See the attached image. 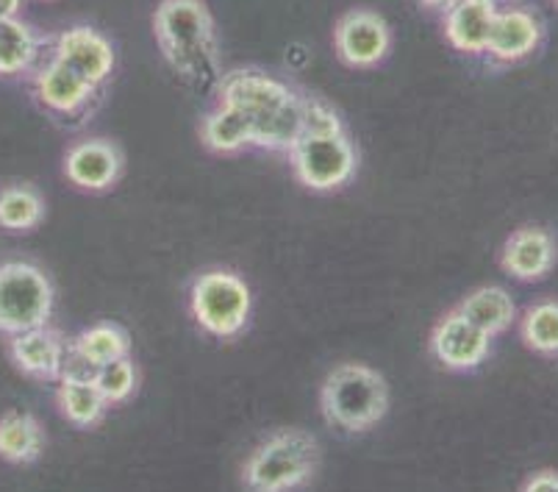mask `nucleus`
Returning <instances> with one entry per match:
<instances>
[{
    "mask_svg": "<svg viewBox=\"0 0 558 492\" xmlns=\"http://www.w3.org/2000/svg\"><path fill=\"white\" fill-rule=\"evenodd\" d=\"M222 106L242 111L253 125V145L289 151L303 136V104L295 89L258 70H233L217 84Z\"/></svg>",
    "mask_w": 558,
    "mask_h": 492,
    "instance_id": "obj_1",
    "label": "nucleus"
},
{
    "mask_svg": "<svg viewBox=\"0 0 558 492\" xmlns=\"http://www.w3.org/2000/svg\"><path fill=\"white\" fill-rule=\"evenodd\" d=\"M154 32L170 68L197 86L220 75L215 20L203 0H161L154 12Z\"/></svg>",
    "mask_w": 558,
    "mask_h": 492,
    "instance_id": "obj_2",
    "label": "nucleus"
},
{
    "mask_svg": "<svg viewBox=\"0 0 558 492\" xmlns=\"http://www.w3.org/2000/svg\"><path fill=\"white\" fill-rule=\"evenodd\" d=\"M319 407L333 425L344 431H367L389 409V387L378 370L367 364H339L319 389Z\"/></svg>",
    "mask_w": 558,
    "mask_h": 492,
    "instance_id": "obj_3",
    "label": "nucleus"
},
{
    "mask_svg": "<svg viewBox=\"0 0 558 492\" xmlns=\"http://www.w3.org/2000/svg\"><path fill=\"white\" fill-rule=\"evenodd\" d=\"M319 468L317 440L301 429L276 431L245 461V484L256 492L306 487Z\"/></svg>",
    "mask_w": 558,
    "mask_h": 492,
    "instance_id": "obj_4",
    "label": "nucleus"
},
{
    "mask_svg": "<svg viewBox=\"0 0 558 492\" xmlns=\"http://www.w3.org/2000/svg\"><path fill=\"white\" fill-rule=\"evenodd\" d=\"M53 314V284L32 262L14 259L0 265V334H23L48 326Z\"/></svg>",
    "mask_w": 558,
    "mask_h": 492,
    "instance_id": "obj_5",
    "label": "nucleus"
},
{
    "mask_svg": "<svg viewBox=\"0 0 558 492\" xmlns=\"http://www.w3.org/2000/svg\"><path fill=\"white\" fill-rule=\"evenodd\" d=\"M192 314L211 337L231 339L251 321V287L231 271H209L192 284Z\"/></svg>",
    "mask_w": 558,
    "mask_h": 492,
    "instance_id": "obj_6",
    "label": "nucleus"
},
{
    "mask_svg": "<svg viewBox=\"0 0 558 492\" xmlns=\"http://www.w3.org/2000/svg\"><path fill=\"white\" fill-rule=\"evenodd\" d=\"M292 170L303 187L314 192H331L348 184L356 172L359 156L344 131L339 134H303L289 148Z\"/></svg>",
    "mask_w": 558,
    "mask_h": 492,
    "instance_id": "obj_7",
    "label": "nucleus"
},
{
    "mask_svg": "<svg viewBox=\"0 0 558 492\" xmlns=\"http://www.w3.org/2000/svg\"><path fill=\"white\" fill-rule=\"evenodd\" d=\"M333 45H337V56L348 68H375L387 59L392 34L380 14L369 12V9H356L337 23Z\"/></svg>",
    "mask_w": 558,
    "mask_h": 492,
    "instance_id": "obj_8",
    "label": "nucleus"
},
{
    "mask_svg": "<svg viewBox=\"0 0 558 492\" xmlns=\"http://www.w3.org/2000/svg\"><path fill=\"white\" fill-rule=\"evenodd\" d=\"M430 353L448 370H473L489 357V334L481 332L464 314H445L430 334Z\"/></svg>",
    "mask_w": 558,
    "mask_h": 492,
    "instance_id": "obj_9",
    "label": "nucleus"
},
{
    "mask_svg": "<svg viewBox=\"0 0 558 492\" xmlns=\"http://www.w3.org/2000/svg\"><path fill=\"white\" fill-rule=\"evenodd\" d=\"M53 56L95 86L104 84L114 70V48L104 34L89 25H73L59 34Z\"/></svg>",
    "mask_w": 558,
    "mask_h": 492,
    "instance_id": "obj_10",
    "label": "nucleus"
},
{
    "mask_svg": "<svg viewBox=\"0 0 558 492\" xmlns=\"http://www.w3.org/2000/svg\"><path fill=\"white\" fill-rule=\"evenodd\" d=\"M123 172V154L109 140H84L64 156V176L70 184L89 192H104L117 184Z\"/></svg>",
    "mask_w": 558,
    "mask_h": 492,
    "instance_id": "obj_11",
    "label": "nucleus"
},
{
    "mask_svg": "<svg viewBox=\"0 0 558 492\" xmlns=\"http://www.w3.org/2000/svg\"><path fill=\"white\" fill-rule=\"evenodd\" d=\"M68 351L70 345H64V339L48 326L14 334L12 343H9V353H12L14 364L23 373L34 375V379H59L64 370Z\"/></svg>",
    "mask_w": 558,
    "mask_h": 492,
    "instance_id": "obj_12",
    "label": "nucleus"
},
{
    "mask_svg": "<svg viewBox=\"0 0 558 492\" xmlns=\"http://www.w3.org/2000/svg\"><path fill=\"white\" fill-rule=\"evenodd\" d=\"M542 43V25L525 9H504L495 14L486 53L495 62H520Z\"/></svg>",
    "mask_w": 558,
    "mask_h": 492,
    "instance_id": "obj_13",
    "label": "nucleus"
},
{
    "mask_svg": "<svg viewBox=\"0 0 558 492\" xmlns=\"http://www.w3.org/2000/svg\"><path fill=\"white\" fill-rule=\"evenodd\" d=\"M556 259V242L545 228L527 226L514 231L504 245V271L520 281H534L542 278L553 267Z\"/></svg>",
    "mask_w": 558,
    "mask_h": 492,
    "instance_id": "obj_14",
    "label": "nucleus"
},
{
    "mask_svg": "<svg viewBox=\"0 0 558 492\" xmlns=\"http://www.w3.org/2000/svg\"><path fill=\"white\" fill-rule=\"evenodd\" d=\"M34 89H37V98L45 109L56 111V115H70V111H78L86 100L93 98L98 86L89 84L84 75H78L73 68H68L53 56L34 75Z\"/></svg>",
    "mask_w": 558,
    "mask_h": 492,
    "instance_id": "obj_15",
    "label": "nucleus"
},
{
    "mask_svg": "<svg viewBox=\"0 0 558 492\" xmlns=\"http://www.w3.org/2000/svg\"><path fill=\"white\" fill-rule=\"evenodd\" d=\"M495 14V0H459L445 12V37L461 53H486Z\"/></svg>",
    "mask_w": 558,
    "mask_h": 492,
    "instance_id": "obj_16",
    "label": "nucleus"
},
{
    "mask_svg": "<svg viewBox=\"0 0 558 492\" xmlns=\"http://www.w3.org/2000/svg\"><path fill=\"white\" fill-rule=\"evenodd\" d=\"M56 400L62 409L64 418L78 429H93L104 420L109 400L98 389L95 379H75V375H62L59 379V389H56Z\"/></svg>",
    "mask_w": 558,
    "mask_h": 492,
    "instance_id": "obj_17",
    "label": "nucleus"
},
{
    "mask_svg": "<svg viewBox=\"0 0 558 492\" xmlns=\"http://www.w3.org/2000/svg\"><path fill=\"white\" fill-rule=\"evenodd\" d=\"M459 312L464 314L466 321L475 323L481 332H486L492 337V334L506 332V328L514 323L517 307L514 298H511L506 289L481 287L475 289V292H470V296L459 303Z\"/></svg>",
    "mask_w": 558,
    "mask_h": 492,
    "instance_id": "obj_18",
    "label": "nucleus"
},
{
    "mask_svg": "<svg viewBox=\"0 0 558 492\" xmlns=\"http://www.w3.org/2000/svg\"><path fill=\"white\" fill-rule=\"evenodd\" d=\"M45 434L37 418L25 412H9L0 418V459L12 465H28L43 454Z\"/></svg>",
    "mask_w": 558,
    "mask_h": 492,
    "instance_id": "obj_19",
    "label": "nucleus"
},
{
    "mask_svg": "<svg viewBox=\"0 0 558 492\" xmlns=\"http://www.w3.org/2000/svg\"><path fill=\"white\" fill-rule=\"evenodd\" d=\"M203 145L215 154H236L253 145V125L242 111L231 106H217L201 129Z\"/></svg>",
    "mask_w": 558,
    "mask_h": 492,
    "instance_id": "obj_20",
    "label": "nucleus"
},
{
    "mask_svg": "<svg viewBox=\"0 0 558 492\" xmlns=\"http://www.w3.org/2000/svg\"><path fill=\"white\" fill-rule=\"evenodd\" d=\"M39 37L20 17L0 20V75H20L37 62Z\"/></svg>",
    "mask_w": 558,
    "mask_h": 492,
    "instance_id": "obj_21",
    "label": "nucleus"
},
{
    "mask_svg": "<svg viewBox=\"0 0 558 492\" xmlns=\"http://www.w3.org/2000/svg\"><path fill=\"white\" fill-rule=\"evenodd\" d=\"M70 348H73L84 362L98 368V364L111 362V359L129 357L131 337L129 332H125L123 326H117V323H98V326L81 332L78 339H75Z\"/></svg>",
    "mask_w": 558,
    "mask_h": 492,
    "instance_id": "obj_22",
    "label": "nucleus"
},
{
    "mask_svg": "<svg viewBox=\"0 0 558 492\" xmlns=\"http://www.w3.org/2000/svg\"><path fill=\"white\" fill-rule=\"evenodd\" d=\"M45 215V201L34 187L12 184L0 190V228L3 231H32Z\"/></svg>",
    "mask_w": 558,
    "mask_h": 492,
    "instance_id": "obj_23",
    "label": "nucleus"
},
{
    "mask_svg": "<svg viewBox=\"0 0 558 492\" xmlns=\"http://www.w3.org/2000/svg\"><path fill=\"white\" fill-rule=\"evenodd\" d=\"M522 339L539 353H558V303L542 301L525 312Z\"/></svg>",
    "mask_w": 558,
    "mask_h": 492,
    "instance_id": "obj_24",
    "label": "nucleus"
},
{
    "mask_svg": "<svg viewBox=\"0 0 558 492\" xmlns=\"http://www.w3.org/2000/svg\"><path fill=\"white\" fill-rule=\"evenodd\" d=\"M93 379L95 384H98L100 393H104V398L109 400V407L111 404H123V400H129L136 389V368L129 357L98 364Z\"/></svg>",
    "mask_w": 558,
    "mask_h": 492,
    "instance_id": "obj_25",
    "label": "nucleus"
},
{
    "mask_svg": "<svg viewBox=\"0 0 558 492\" xmlns=\"http://www.w3.org/2000/svg\"><path fill=\"white\" fill-rule=\"evenodd\" d=\"M301 104H303V134H339V131H344L339 115L326 104V100L301 95Z\"/></svg>",
    "mask_w": 558,
    "mask_h": 492,
    "instance_id": "obj_26",
    "label": "nucleus"
},
{
    "mask_svg": "<svg viewBox=\"0 0 558 492\" xmlns=\"http://www.w3.org/2000/svg\"><path fill=\"white\" fill-rule=\"evenodd\" d=\"M525 490L527 492H550V490L558 492V473H553V470H542V473H536L534 479L525 481Z\"/></svg>",
    "mask_w": 558,
    "mask_h": 492,
    "instance_id": "obj_27",
    "label": "nucleus"
},
{
    "mask_svg": "<svg viewBox=\"0 0 558 492\" xmlns=\"http://www.w3.org/2000/svg\"><path fill=\"white\" fill-rule=\"evenodd\" d=\"M20 7H23V0H0V20L17 17Z\"/></svg>",
    "mask_w": 558,
    "mask_h": 492,
    "instance_id": "obj_28",
    "label": "nucleus"
},
{
    "mask_svg": "<svg viewBox=\"0 0 558 492\" xmlns=\"http://www.w3.org/2000/svg\"><path fill=\"white\" fill-rule=\"evenodd\" d=\"M456 3H459V0H423V7H428V9H436V12H448V9H453Z\"/></svg>",
    "mask_w": 558,
    "mask_h": 492,
    "instance_id": "obj_29",
    "label": "nucleus"
}]
</instances>
